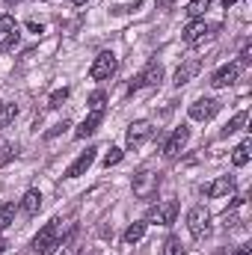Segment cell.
Here are the masks:
<instances>
[{
	"mask_svg": "<svg viewBox=\"0 0 252 255\" xmlns=\"http://www.w3.org/2000/svg\"><path fill=\"white\" fill-rule=\"evenodd\" d=\"M33 250H36V255H54L60 250V223H57V220H51V223L33 238Z\"/></svg>",
	"mask_w": 252,
	"mask_h": 255,
	"instance_id": "cell-1",
	"label": "cell"
},
{
	"mask_svg": "<svg viewBox=\"0 0 252 255\" xmlns=\"http://www.w3.org/2000/svg\"><path fill=\"white\" fill-rule=\"evenodd\" d=\"M116 68H119L116 54L104 51V54H98V57H95V63L89 65V77H92V80H110V77L116 74Z\"/></svg>",
	"mask_w": 252,
	"mask_h": 255,
	"instance_id": "cell-2",
	"label": "cell"
},
{
	"mask_svg": "<svg viewBox=\"0 0 252 255\" xmlns=\"http://www.w3.org/2000/svg\"><path fill=\"white\" fill-rule=\"evenodd\" d=\"M187 229H190L193 238H205V235L211 232V214H208L202 205H196V208L187 211Z\"/></svg>",
	"mask_w": 252,
	"mask_h": 255,
	"instance_id": "cell-3",
	"label": "cell"
},
{
	"mask_svg": "<svg viewBox=\"0 0 252 255\" xmlns=\"http://www.w3.org/2000/svg\"><path fill=\"white\" fill-rule=\"evenodd\" d=\"M160 80H163V65L148 63L145 71H139V74L133 77V83L127 86V92H136V89H142V86H160Z\"/></svg>",
	"mask_w": 252,
	"mask_h": 255,
	"instance_id": "cell-4",
	"label": "cell"
},
{
	"mask_svg": "<svg viewBox=\"0 0 252 255\" xmlns=\"http://www.w3.org/2000/svg\"><path fill=\"white\" fill-rule=\"evenodd\" d=\"M220 110H223V104H220L217 98H199V101L190 104V119H196V122H211Z\"/></svg>",
	"mask_w": 252,
	"mask_h": 255,
	"instance_id": "cell-5",
	"label": "cell"
},
{
	"mask_svg": "<svg viewBox=\"0 0 252 255\" xmlns=\"http://www.w3.org/2000/svg\"><path fill=\"white\" fill-rule=\"evenodd\" d=\"M151 130H154V128L148 125V122H133V125L127 128V133H125V145H127V151H136V148H142V145L148 142Z\"/></svg>",
	"mask_w": 252,
	"mask_h": 255,
	"instance_id": "cell-6",
	"label": "cell"
},
{
	"mask_svg": "<svg viewBox=\"0 0 252 255\" xmlns=\"http://www.w3.org/2000/svg\"><path fill=\"white\" fill-rule=\"evenodd\" d=\"M187 139H190V128L187 125L175 128V130H172V136H169V139H166V145H163V157H178V154L184 151Z\"/></svg>",
	"mask_w": 252,
	"mask_h": 255,
	"instance_id": "cell-7",
	"label": "cell"
},
{
	"mask_svg": "<svg viewBox=\"0 0 252 255\" xmlns=\"http://www.w3.org/2000/svg\"><path fill=\"white\" fill-rule=\"evenodd\" d=\"M133 193H136L139 199H151V196L157 193V178H154L148 169H139V172L133 175Z\"/></svg>",
	"mask_w": 252,
	"mask_h": 255,
	"instance_id": "cell-8",
	"label": "cell"
},
{
	"mask_svg": "<svg viewBox=\"0 0 252 255\" xmlns=\"http://www.w3.org/2000/svg\"><path fill=\"white\" fill-rule=\"evenodd\" d=\"M211 33H220V24H205V21H193L187 30H184V42L187 45H199L205 36Z\"/></svg>",
	"mask_w": 252,
	"mask_h": 255,
	"instance_id": "cell-9",
	"label": "cell"
},
{
	"mask_svg": "<svg viewBox=\"0 0 252 255\" xmlns=\"http://www.w3.org/2000/svg\"><path fill=\"white\" fill-rule=\"evenodd\" d=\"M238 74H241V65H235V63L223 65V68H217V71L211 74V86H214V89H226V86H232V83L238 80Z\"/></svg>",
	"mask_w": 252,
	"mask_h": 255,
	"instance_id": "cell-10",
	"label": "cell"
},
{
	"mask_svg": "<svg viewBox=\"0 0 252 255\" xmlns=\"http://www.w3.org/2000/svg\"><path fill=\"white\" fill-rule=\"evenodd\" d=\"M95 154H98V148H86V151H83V154L68 166V169H65V178H80V175L95 163Z\"/></svg>",
	"mask_w": 252,
	"mask_h": 255,
	"instance_id": "cell-11",
	"label": "cell"
},
{
	"mask_svg": "<svg viewBox=\"0 0 252 255\" xmlns=\"http://www.w3.org/2000/svg\"><path fill=\"white\" fill-rule=\"evenodd\" d=\"M202 193H205V196H211V199H223V196L235 193V178H232V175H223V178H217L214 184H205Z\"/></svg>",
	"mask_w": 252,
	"mask_h": 255,
	"instance_id": "cell-12",
	"label": "cell"
},
{
	"mask_svg": "<svg viewBox=\"0 0 252 255\" xmlns=\"http://www.w3.org/2000/svg\"><path fill=\"white\" fill-rule=\"evenodd\" d=\"M101 122H104V110H92V113H89V116L80 122V128L74 130V136H77V139H86V136H92V133L101 128Z\"/></svg>",
	"mask_w": 252,
	"mask_h": 255,
	"instance_id": "cell-13",
	"label": "cell"
},
{
	"mask_svg": "<svg viewBox=\"0 0 252 255\" xmlns=\"http://www.w3.org/2000/svg\"><path fill=\"white\" fill-rule=\"evenodd\" d=\"M175 217H178V202H175V199H169V202H163L160 208H154V223H157V226H172Z\"/></svg>",
	"mask_w": 252,
	"mask_h": 255,
	"instance_id": "cell-14",
	"label": "cell"
},
{
	"mask_svg": "<svg viewBox=\"0 0 252 255\" xmlns=\"http://www.w3.org/2000/svg\"><path fill=\"white\" fill-rule=\"evenodd\" d=\"M199 68H202V60H187L184 65H178V71H175L172 83H175V86H184V83H190V77H193Z\"/></svg>",
	"mask_w": 252,
	"mask_h": 255,
	"instance_id": "cell-15",
	"label": "cell"
},
{
	"mask_svg": "<svg viewBox=\"0 0 252 255\" xmlns=\"http://www.w3.org/2000/svg\"><path fill=\"white\" fill-rule=\"evenodd\" d=\"M39 208H42V193L39 190H27L24 193V199H21V211H24L27 217H33V214H39Z\"/></svg>",
	"mask_w": 252,
	"mask_h": 255,
	"instance_id": "cell-16",
	"label": "cell"
},
{
	"mask_svg": "<svg viewBox=\"0 0 252 255\" xmlns=\"http://www.w3.org/2000/svg\"><path fill=\"white\" fill-rule=\"evenodd\" d=\"M244 125H247V110H241V113H235V116L229 119V125L223 128V130H220V136H223V139H229L232 133H238V130H241Z\"/></svg>",
	"mask_w": 252,
	"mask_h": 255,
	"instance_id": "cell-17",
	"label": "cell"
},
{
	"mask_svg": "<svg viewBox=\"0 0 252 255\" xmlns=\"http://www.w3.org/2000/svg\"><path fill=\"white\" fill-rule=\"evenodd\" d=\"M142 235H145V223H133V226H127V229H125L122 244H125V247H133V244H139V241H142Z\"/></svg>",
	"mask_w": 252,
	"mask_h": 255,
	"instance_id": "cell-18",
	"label": "cell"
},
{
	"mask_svg": "<svg viewBox=\"0 0 252 255\" xmlns=\"http://www.w3.org/2000/svg\"><path fill=\"white\" fill-rule=\"evenodd\" d=\"M250 148H252V139H244V142L235 148L232 163H235V166H247V163H250Z\"/></svg>",
	"mask_w": 252,
	"mask_h": 255,
	"instance_id": "cell-19",
	"label": "cell"
},
{
	"mask_svg": "<svg viewBox=\"0 0 252 255\" xmlns=\"http://www.w3.org/2000/svg\"><path fill=\"white\" fill-rule=\"evenodd\" d=\"M15 116H18V104H0V128H9L15 122Z\"/></svg>",
	"mask_w": 252,
	"mask_h": 255,
	"instance_id": "cell-20",
	"label": "cell"
},
{
	"mask_svg": "<svg viewBox=\"0 0 252 255\" xmlns=\"http://www.w3.org/2000/svg\"><path fill=\"white\" fill-rule=\"evenodd\" d=\"M12 223H15V205L6 202V205H0V232H6Z\"/></svg>",
	"mask_w": 252,
	"mask_h": 255,
	"instance_id": "cell-21",
	"label": "cell"
},
{
	"mask_svg": "<svg viewBox=\"0 0 252 255\" xmlns=\"http://www.w3.org/2000/svg\"><path fill=\"white\" fill-rule=\"evenodd\" d=\"M208 6H211V0H190V6H187V15L190 18H202L205 12H208Z\"/></svg>",
	"mask_w": 252,
	"mask_h": 255,
	"instance_id": "cell-22",
	"label": "cell"
},
{
	"mask_svg": "<svg viewBox=\"0 0 252 255\" xmlns=\"http://www.w3.org/2000/svg\"><path fill=\"white\" fill-rule=\"evenodd\" d=\"M65 101H68V86L57 89V92H51V98H48V107H51V110H57V107H63Z\"/></svg>",
	"mask_w": 252,
	"mask_h": 255,
	"instance_id": "cell-23",
	"label": "cell"
},
{
	"mask_svg": "<svg viewBox=\"0 0 252 255\" xmlns=\"http://www.w3.org/2000/svg\"><path fill=\"white\" fill-rule=\"evenodd\" d=\"M163 255H184V247H181V241H178L175 235L166 238V244H163Z\"/></svg>",
	"mask_w": 252,
	"mask_h": 255,
	"instance_id": "cell-24",
	"label": "cell"
},
{
	"mask_svg": "<svg viewBox=\"0 0 252 255\" xmlns=\"http://www.w3.org/2000/svg\"><path fill=\"white\" fill-rule=\"evenodd\" d=\"M18 42H21V33H18V30H15V33H9V36H6V42H0V54H6V51L18 48Z\"/></svg>",
	"mask_w": 252,
	"mask_h": 255,
	"instance_id": "cell-25",
	"label": "cell"
},
{
	"mask_svg": "<svg viewBox=\"0 0 252 255\" xmlns=\"http://www.w3.org/2000/svg\"><path fill=\"white\" fill-rule=\"evenodd\" d=\"M104 101H107V95H104L101 89H95V92L89 95V107H92V110H104Z\"/></svg>",
	"mask_w": 252,
	"mask_h": 255,
	"instance_id": "cell-26",
	"label": "cell"
},
{
	"mask_svg": "<svg viewBox=\"0 0 252 255\" xmlns=\"http://www.w3.org/2000/svg\"><path fill=\"white\" fill-rule=\"evenodd\" d=\"M15 30H18L15 18H12V15H0V33H6V36H9V33H15Z\"/></svg>",
	"mask_w": 252,
	"mask_h": 255,
	"instance_id": "cell-27",
	"label": "cell"
},
{
	"mask_svg": "<svg viewBox=\"0 0 252 255\" xmlns=\"http://www.w3.org/2000/svg\"><path fill=\"white\" fill-rule=\"evenodd\" d=\"M119 160H122V148H110V151L104 154V166H107V169H110V166H116Z\"/></svg>",
	"mask_w": 252,
	"mask_h": 255,
	"instance_id": "cell-28",
	"label": "cell"
},
{
	"mask_svg": "<svg viewBox=\"0 0 252 255\" xmlns=\"http://www.w3.org/2000/svg\"><path fill=\"white\" fill-rule=\"evenodd\" d=\"M65 128H71V125H68V119H63V122H57V125L51 128V130H48L45 136H48V139H54V136H60V133H63Z\"/></svg>",
	"mask_w": 252,
	"mask_h": 255,
	"instance_id": "cell-29",
	"label": "cell"
},
{
	"mask_svg": "<svg viewBox=\"0 0 252 255\" xmlns=\"http://www.w3.org/2000/svg\"><path fill=\"white\" fill-rule=\"evenodd\" d=\"M241 65H252V45L250 42L241 48Z\"/></svg>",
	"mask_w": 252,
	"mask_h": 255,
	"instance_id": "cell-30",
	"label": "cell"
},
{
	"mask_svg": "<svg viewBox=\"0 0 252 255\" xmlns=\"http://www.w3.org/2000/svg\"><path fill=\"white\" fill-rule=\"evenodd\" d=\"M27 30H30V33H36V36H42V33H45V27H42L39 21H27Z\"/></svg>",
	"mask_w": 252,
	"mask_h": 255,
	"instance_id": "cell-31",
	"label": "cell"
},
{
	"mask_svg": "<svg viewBox=\"0 0 252 255\" xmlns=\"http://www.w3.org/2000/svg\"><path fill=\"white\" fill-rule=\"evenodd\" d=\"M12 154H15V151H12V145H3V148H0V163H6Z\"/></svg>",
	"mask_w": 252,
	"mask_h": 255,
	"instance_id": "cell-32",
	"label": "cell"
},
{
	"mask_svg": "<svg viewBox=\"0 0 252 255\" xmlns=\"http://www.w3.org/2000/svg\"><path fill=\"white\" fill-rule=\"evenodd\" d=\"M175 0H157V9H172Z\"/></svg>",
	"mask_w": 252,
	"mask_h": 255,
	"instance_id": "cell-33",
	"label": "cell"
},
{
	"mask_svg": "<svg viewBox=\"0 0 252 255\" xmlns=\"http://www.w3.org/2000/svg\"><path fill=\"white\" fill-rule=\"evenodd\" d=\"M235 255H252V250H250V247H244V250H238Z\"/></svg>",
	"mask_w": 252,
	"mask_h": 255,
	"instance_id": "cell-34",
	"label": "cell"
},
{
	"mask_svg": "<svg viewBox=\"0 0 252 255\" xmlns=\"http://www.w3.org/2000/svg\"><path fill=\"white\" fill-rule=\"evenodd\" d=\"M235 3H238V0H223V6H226V9H229V6H235Z\"/></svg>",
	"mask_w": 252,
	"mask_h": 255,
	"instance_id": "cell-35",
	"label": "cell"
},
{
	"mask_svg": "<svg viewBox=\"0 0 252 255\" xmlns=\"http://www.w3.org/2000/svg\"><path fill=\"white\" fill-rule=\"evenodd\" d=\"M6 247H9V244H6V241H0V253H6Z\"/></svg>",
	"mask_w": 252,
	"mask_h": 255,
	"instance_id": "cell-36",
	"label": "cell"
},
{
	"mask_svg": "<svg viewBox=\"0 0 252 255\" xmlns=\"http://www.w3.org/2000/svg\"><path fill=\"white\" fill-rule=\"evenodd\" d=\"M71 3H74V6H80V3H86V0H71Z\"/></svg>",
	"mask_w": 252,
	"mask_h": 255,
	"instance_id": "cell-37",
	"label": "cell"
}]
</instances>
